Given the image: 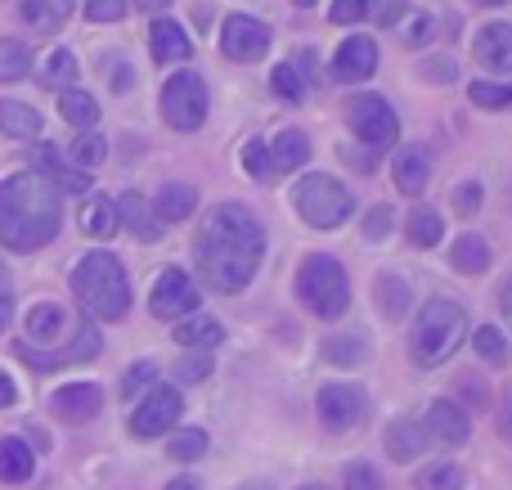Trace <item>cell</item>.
Here are the masks:
<instances>
[{"label": "cell", "instance_id": "603a6c76", "mask_svg": "<svg viewBox=\"0 0 512 490\" xmlns=\"http://www.w3.org/2000/svg\"><path fill=\"white\" fill-rule=\"evenodd\" d=\"M77 225H81L86 239H113V234L122 230V225H117V207L108 203V198H99V194H90L86 203H81Z\"/></svg>", "mask_w": 512, "mask_h": 490}, {"label": "cell", "instance_id": "7402d4cb", "mask_svg": "<svg viewBox=\"0 0 512 490\" xmlns=\"http://www.w3.org/2000/svg\"><path fill=\"white\" fill-rule=\"evenodd\" d=\"M113 207H117V225H126V230H131L140 243L158 239V216H153V207L144 203L140 194H122Z\"/></svg>", "mask_w": 512, "mask_h": 490}, {"label": "cell", "instance_id": "ac0fdd59", "mask_svg": "<svg viewBox=\"0 0 512 490\" xmlns=\"http://www.w3.org/2000/svg\"><path fill=\"white\" fill-rule=\"evenodd\" d=\"M149 50L158 63H185L189 54H194V45H189L185 27L162 14V18H153V27H149Z\"/></svg>", "mask_w": 512, "mask_h": 490}, {"label": "cell", "instance_id": "94428289", "mask_svg": "<svg viewBox=\"0 0 512 490\" xmlns=\"http://www.w3.org/2000/svg\"><path fill=\"white\" fill-rule=\"evenodd\" d=\"M239 490H274V486H270V482H261V477H256V482H243Z\"/></svg>", "mask_w": 512, "mask_h": 490}, {"label": "cell", "instance_id": "e575fe53", "mask_svg": "<svg viewBox=\"0 0 512 490\" xmlns=\"http://www.w3.org/2000/svg\"><path fill=\"white\" fill-rule=\"evenodd\" d=\"M72 167L77 171H95V167H104V158H108V140L104 135H95V131H86V135H77L72 140Z\"/></svg>", "mask_w": 512, "mask_h": 490}, {"label": "cell", "instance_id": "6f0895ef", "mask_svg": "<svg viewBox=\"0 0 512 490\" xmlns=\"http://www.w3.org/2000/svg\"><path fill=\"white\" fill-rule=\"evenodd\" d=\"M167 5H171V0H135V9H140V14H162Z\"/></svg>", "mask_w": 512, "mask_h": 490}, {"label": "cell", "instance_id": "d590c367", "mask_svg": "<svg viewBox=\"0 0 512 490\" xmlns=\"http://www.w3.org/2000/svg\"><path fill=\"white\" fill-rule=\"evenodd\" d=\"M167 455L176 459V464H194V459L207 455V432L203 428H180L176 437L167 441Z\"/></svg>", "mask_w": 512, "mask_h": 490}, {"label": "cell", "instance_id": "484cf974", "mask_svg": "<svg viewBox=\"0 0 512 490\" xmlns=\"http://www.w3.org/2000/svg\"><path fill=\"white\" fill-rule=\"evenodd\" d=\"M72 14V0H18V18L36 32H59Z\"/></svg>", "mask_w": 512, "mask_h": 490}, {"label": "cell", "instance_id": "4dcf8cb0", "mask_svg": "<svg viewBox=\"0 0 512 490\" xmlns=\"http://www.w3.org/2000/svg\"><path fill=\"white\" fill-rule=\"evenodd\" d=\"M364 356H369L364 333H328V338H324V360H328V365L355 369V365H364Z\"/></svg>", "mask_w": 512, "mask_h": 490}, {"label": "cell", "instance_id": "c3c4849f", "mask_svg": "<svg viewBox=\"0 0 512 490\" xmlns=\"http://www.w3.org/2000/svg\"><path fill=\"white\" fill-rule=\"evenodd\" d=\"M122 14H126V0H86L90 23H117Z\"/></svg>", "mask_w": 512, "mask_h": 490}, {"label": "cell", "instance_id": "f546056e", "mask_svg": "<svg viewBox=\"0 0 512 490\" xmlns=\"http://www.w3.org/2000/svg\"><path fill=\"white\" fill-rule=\"evenodd\" d=\"M59 113H63V122H68V126L95 131V122H99V99L86 95V90H77V86H63V90H59Z\"/></svg>", "mask_w": 512, "mask_h": 490}, {"label": "cell", "instance_id": "f907efd6", "mask_svg": "<svg viewBox=\"0 0 512 490\" xmlns=\"http://www.w3.org/2000/svg\"><path fill=\"white\" fill-rule=\"evenodd\" d=\"M364 9H369V0H333L328 18H333V23H360Z\"/></svg>", "mask_w": 512, "mask_h": 490}, {"label": "cell", "instance_id": "ee69618b", "mask_svg": "<svg viewBox=\"0 0 512 490\" xmlns=\"http://www.w3.org/2000/svg\"><path fill=\"white\" fill-rule=\"evenodd\" d=\"M243 167L252 171V180H270V149H265L261 140H248L243 144Z\"/></svg>", "mask_w": 512, "mask_h": 490}, {"label": "cell", "instance_id": "f35d334b", "mask_svg": "<svg viewBox=\"0 0 512 490\" xmlns=\"http://www.w3.org/2000/svg\"><path fill=\"white\" fill-rule=\"evenodd\" d=\"M418 490H463V468L459 464H427L418 473Z\"/></svg>", "mask_w": 512, "mask_h": 490}, {"label": "cell", "instance_id": "7c38bea8", "mask_svg": "<svg viewBox=\"0 0 512 490\" xmlns=\"http://www.w3.org/2000/svg\"><path fill=\"white\" fill-rule=\"evenodd\" d=\"M221 50H225V59H234V63H256L270 50V27L252 14H230L221 27Z\"/></svg>", "mask_w": 512, "mask_h": 490}, {"label": "cell", "instance_id": "60d3db41", "mask_svg": "<svg viewBox=\"0 0 512 490\" xmlns=\"http://www.w3.org/2000/svg\"><path fill=\"white\" fill-rule=\"evenodd\" d=\"M468 99L477 108H508L512 104V86H495V81H472Z\"/></svg>", "mask_w": 512, "mask_h": 490}, {"label": "cell", "instance_id": "bcb514c9", "mask_svg": "<svg viewBox=\"0 0 512 490\" xmlns=\"http://www.w3.org/2000/svg\"><path fill=\"white\" fill-rule=\"evenodd\" d=\"M158 383V365H149V360H140V365H131V374L122 378V396H140L144 387Z\"/></svg>", "mask_w": 512, "mask_h": 490}, {"label": "cell", "instance_id": "f1b7e54d", "mask_svg": "<svg viewBox=\"0 0 512 490\" xmlns=\"http://www.w3.org/2000/svg\"><path fill=\"white\" fill-rule=\"evenodd\" d=\"M306 158H310V140H306V131L288 126V131L274 135V144H270V167H274V171H297Z\"/></svg>", "mask_w": 512, "mask_h": 490}, {"label": "cell", "instance_id": "9c48e42d", "mask_svg": "<svg viewBox=\"0 0 512 490\" xmlns=\"http://www.w3.org/2000/svg\"><path fill=\"white\" fill-rule=\"evenodd\" d=\"M364 410H369V396L355 383H324L315 396V414L324 423V432H333V437H346V432L360 428Z\"/></svg>", "mask_w": 512, "mask_h": 490}, {"label": "cell", "instance_id": "7bdbcfd3", "mask_svg": "<svg viewBox=\"0 0 512 490\" xmlns=\"http://www.w3.org/2000/svg\"><path fill=\"white\" fill-rule=\"evenodd\" d=\"M176 369H180V383H207L216 365H212V356H207V351H189Z\"/></svg>", "mask_w": 512, "mask_h": 490}, {"label": "cell", "instance_id": "8d00e7d4", "mask_svg": "<svg viewBox=\"0 0 512 490\" xmlns=\"http://www.w3.org/2000/svg\"><path fill=\"white\" fill-rule=\"evenodd\" d=\"M472 347H477V356L486 360V365H508V342H504V333H499L495 324L472 329Z\"/></svg>", "mask_w": 512, "mask_h": 490}, {"label": "cell", "instance_id": "816d5d0a", "mask_svg": "<svg viewBox=\"0 0 512 490\" xmlns=\"http://www.w3.org/2000/svg\"><path fill=\"white\" fill-rule=\"evenodd\" d=\"M108 86H113L117 95H122V90H131V86H135V72H131V63H113V81H108Z\"/></svg>", "mask_w": 512, "mask_h": 490}, {"label": "cell", "instance_id": "1f68e13d", "mask_svg": "<svg viewBox=\"0 0 512 490\" xmlns=\"http://www.w3.org/2000/svg\"><path fill=\"white\" fill-rule=\"evenodd\" d=\"M450 266L459 270V275H481V270L490 266V243L477 239V234H463L450 248Z\"/></svg>", "mask_w": 512, "mask_h": 490}, {"label": "cell", "instance_id": "6125c7cd", "mask_svg": "<svg viewBox=\"0 0 512 490\" xmlns=\"http://www.w3.org/2000/svg\"><path fill=\"white\" fill-rule=\"evenodd\" d=\"M297 490H328V486H297Z\"/></svg>", "mask_w": 512, "mask_h": 490}, {"label": "cell", "instance_id": "680465c9", "mask_svg": "<svg viewBox=\"0 0 512 490\" xmlns=\"http://www.w3.org/2000/svg\"><path fill=\"white\" fill-rule=\"evenodd\" d=\"M9 315H14V297H9V293H0V333H5Z\"/></svg>", "mask_w": 512, "mask_h": 490}, {"label": "cell", "instance_id": "e0dca14e", "mask_svg": "<svg viewBox=\"0 0 512 490\" xmlns=\"http://www.w3.org/2000/svg\"><path fill=\"white\" fill-rule=\"evenodd\" d=\"M472 54L486 72H512V23H486L477 32Z\"/></svg>", "mask_w": 512, "mask_h": 490}, {"label": "cell", "instance_id": "681fc988", "mask_svg": "<svg viewBox=\"0 0 512 490\" xmlns=\"http://www.w3.org/2000/svg\"><path fill=\"white\" fill-rule=\"evenodd\" d=\"M481 198H486V189H481L477 180H463V185L454 189V207H459L463 216H472V212H477V207H481Z\"/></svg>", "mask_w": 512, "mask_h": 490}, {"label": "cell", "instance_id": "52a82bcc", "mask_svg": "<svg viewBox=\"0 0 512 490\" xmlns=\"http://www.w3.org/2000/svg\"><path fill=\"white\" fill-rule=\"evenodd\" d=\"M346 126H351V135L360 140L364 153L391 149V144H396V135H400L396 108H391L382 95H351V99H346Z\"/></svg>", "mask_w": 512, "mask_h": 490}, {"label": "cell", "instance_id": "6da1fadb", "mask_svg": "<svg viewBox=\"0 0 512 490\" xmlns=\"http://www.w3.org/2000/svg\"><path fill=\"white\" fill-rule=\"evenodd\" d=\"M194 257H198V275L207 279V288H216V293H243L265 257V230L252 216V207L221 203L216 212H207V221L198 225Z\"/></svg>", "mask_w": 512, "mask_h": 490}, {"label": "cell", "instance_id": "5bb4252c", "mask_svg": "<svg viewBox=\"0 0 512 490\" xmlns=\"http://www.w3.org/2000/svg\"><path fill=\"white\" fill-rule=\"evenodd\" d=\"M50 410H54V419L81 428V423H90L99 410H104V392H99L95 383H68L50 396Z\"/></svg>", "mask_w": 512, "mask_h": 490}, {"label": "cell", "instance_id": "d6986e66", "mask_svg": "<svg viewBox=\"0 0 512 490\" xmlns=\"http://www.w3.org/2000/svg\"><path fill=\"white\" fill-rule=\"evenodd\" d=\"M391 176H396V189L400 194H423L427 180H432V158H427V149H418V144H409V149L396 153V167H391Z\"/></svg>", "mask_w": 512, "mask_h": 490}, {"label": "cell", "instance_id": "4fadbf2b", "mask_svg": "<svg viewBox=\"0 0 512 490\" xmlns=\"http://www.w3.org/2000/svg\"><path fill=\"white\" fill-rule=\"evenodd\" d=\"M427 437H432V446H468L472 437V419L468 410H463L459 401H450V396H441V401H432V410H427Z\"/></svg>", "mask_w": 512, "mask_h": 490}, {"label": "cell", "instance_id": "4316f807", "mask_svg": "<svg viewBox=\"0 0 512 490\" xmlns=\"http://www.w3.org/2000/svg\"><path fill=\"white\" fill-rule=\"evenodd\" d=\"M176 342L185 351H212L225 342V324L212 320V315H189V320L176 329Z\"/></svg>", "mask_w": 512, "mask_h": 490}, {"label": "cell", "instance_id": "11a10c76", "mask_svg": "<svg viewBox=\"0 0 512 490\" xmlns=\"http://www.w3.org/2000/svg\"><path fill=\"white\" fill-rule=\"evenodd\" d=\"M423 77H454V59H436V63H427Z\"/></svg>", "mask_w": 512, "mask_h": 490}, {"label": "cell", "instance_id": "8992f818", "mask_svg": "<svg viewBox=\"0 0 512 490\" xmlns=\"http://www.w3.org/2000/svg\"><path fill=\"white\" fill-rule=\"evenodd\" d=\"M292 207H297V216L306 225H315V230H337L342 221H351L355 194L342 180L324 176V171H310V176H301L297 185H292Z\"/></svg>", "mask_w": 512, "mask_h": 490}, {"label": "cell", "instance_id": "44dd1931", "mask_svg": "<svg viewBox=\"0 0 512 490\" xmlns=\"http://www.w3.org/2000/svg\"><path fill=\"white\" fill-rule=\"evenodd\" d=\"M409 284L400 275H373V311L382 320H405L409 315Z\"/></svg>", "mask_w": 512, "mask_h": 490}, {"label": "cell", "instance_id": "91938a15", "mask_svg": "<svg viewBox=\"0 0 512 490\" xmlns=\"http://www.w3.org/2000/svg\"><path fill=\"white\" fill-rule=\"evenodd\" d=\"M167 490H203V486H198V477H176V482H167Z\"/></svg>", "mask_w": 512, "mask_h": 490}, {"label": "cell", "instance_id": "74e56055", "mask_svg": "<svg viewBox=\"0 0 512 490\" xmlns=\"http://www.w3.org/2000/svg\"><path fill=\"white\" fill-rule=\"evenodd\" d=\"M41 77H45V86H50V90L72 86V81H77V59H72V50H50Z\"/></svg>", "mask_w": 512, "mask_h": 490}, {"label": "cell", "instance_id": "9a60e30c", "mask_svg": "<svg viewBox=\"0 0 512 490\" xmlns=\"http://www.w3.org/2000/svg\"><path fill=\"white\" fill-rule=\"evenodd\" d=\"M373 68H378V45H373L369 36H346V41L337 45V54H333L337 81H364Z\"/></svg>", "mask_w": 512, "mask_h": 490}, {"label": "cell", "instance_id": "ffe728a7", "mask_svg": "<svg viewBox=\"0 0 512 490\" xmlns=\"http://www.w3.org/2000/svg\"><path fill=\"white\" fill-rule=\"evenodd\" d=\"M427 446H432V437H427V428L418 419H396L387 428V455L396 459V464H414Z\"/></svg>", "mask_w": 512, "mask_h": 490}, {"label": "cell", "instance_id": "f6af8a7d", "mask_svg": "<svg viewBox=\"0 0 512 490\" xmlns=\"http://www.w3.org/2000/svg\"><path fill=\"white\" fill-rule=\"evenodd\" d=\"M391 221H396V212H391L387 203H378L369 216H364V239L369 243H382L391 234Z\"/></svg>", "mask_w": 512, "mask_h": 490}, {"label": "cell", "instance_id": "7dc6e473", "mask_svg": "<svg viewBox=\"0 0 512 490\" xmlns=\"http://www.w3.org/2000/svg\"><path fill=\"white\" fill-rule=\"evenodd\" d=\"M409 9V0H369V9H364V18H373L378 27H391L400 23V14Z\"/></svg>", "mask_w": 512, "mask_h": 490}, {"label": "cell", "instance_id": "7a4b0ae2", "mask_svg": "<svg viewBox=\"0 0 512 490\" xmlns=\"http://www.w3.org/2000/svg\"><path fill=\"white\" fill-rule=\"evenodd\" d=\"M59 189L41 171H14L0 180V248L36 252L59 234Z\"/></svg>", "mask_w": 512, "mask_h": 490}, {"label": "cell", "instance_id": "d6a6232c", "mask_svg": "<svg viewBox=\"0 0 512 490\" xmlns=\"http://www.w3.org/2000/svg\"><path fill=\"white\" fill-rule=\"evenodd\" d=\"M405 234H409V243H414V248H436V243H441V234H445L441 212H432V207H414V212H409V221H405Z\"/></svg>", "mask_w": 512, "mask_h": 490}, {"label": "cell", "instance_id": "db71d44e", "mask_svg": "<svg viewBox=\"0 0 512 490\" xmlns=\"http://www.w3.org/2000/svg\"><path fill=\"white\" fill-rule=\"evenodd\" d=\"M14 401H18V387H14V378H9L5 369H0V410H9Z\"/></svg>", "mask_w": 512, "mask_h": 490}, {"label": "cell", "instance_id": "5b68a950", "mask_svg": "<svg viewBox=\"0 0 512 490\" xmlns=\"http://www.w3.org/2000/svg\"><path fill=\"white\" fill-rule=\"evenodd\" d=\"M297 302L315 320H342L351 306V279H346L342 261L328 252H310L297 266Z\"/></svg>", "mask_w": 512, "mask_h": 490}, {"label": "cell", "instance_id": "b9f144b4", "mask_svg": "<svg viewBox=\"0 0 512 490\" xmlns=\"http://www.w3.org/2000/svg\"><path fill=\"white\" fill-rule=\"evenodd\" d=\"M342 486H346V490H382V477H378V468H373V464L355 459V464H346Z\"/></svg>", "mask_w": 512, "mask_h": 490}, {"label": "cell", "instance_id": "9f6ffc18", "mask_svg": "<svg viewBox=\"0 0 512 490\" xmlns=\"http://www.w3.org/2000/svg\"><path fill=\"white\" fill-rule=\"evenodd\" d=\"M499 306H504V320L512 324V279H504V288H499Z\"/></svg>", "mask_w": 512, "mask_h": 490}, {"label": "cell", "instance_id": "ba28073f", "mask_svg": "<svg viewBox=\"0 0 512 490\" xmlns=\"http://www.w3.org/2000/svg\"><path fill=\"white\" fill-rule=\"evenodd\" d=\"M207 81L198 72H176V77L162 86V117L176 131H198L207 122Z\"/></svg>", "mask_w": 512, "mask_h": 490}, {"label": "cell", "instance_id": "be15d7a7", "mask_svg": "<svg viewBox=\"0 0 512 490\" xmlns=\"http://www.w3.org/2000/svg\"><path fill=\"white\" fill-rule=\"evenodd\" d=\"M292 5H315V0H292Z\"/></svg>", "mask_w": 512, "mask_h": 490}, {"label": "cell", "instance_id": "83f0119b", "mask_svg": "<svg viewBox=\"0 0 512 490\" xmlns=\"http://www.w3.org/2000/svg\"><path fill=\"white\" fill-rule=\"evenodd\" d=\"M32 446H27L23 437H0V482L18 486L32 477Z\"/></svg>", "mask_w": 512, "mask_h": 490}, {"label": "cell", "instance_id": "3957f363", "mask_svg": "<svg viewBox=\"0 0 512 490\" xmlns=\"http://www.w3.org/2000/svg\"><path fill=\"white\" fill-rule=\"evenodd\" d=\"M72 297L81 302V311L104 324L126 320V311H131L126 266L113 252H86V257H77V266H72Z\"/></svg>", "mask_w": 512, "mask_h": 490}, {"label": "cell", "instance_id": "ab89813d", "mask_svg": "<svg viewBox=\"0 0 512 490\" xmlns=\"http://www.w3.org/2000/svg\"><path fill=\"white\" fill-rule=\"evenodd\" d=\"M270 86H274V95L288 99V104H301V99H306V81H301L297 63H279V68L270 72Z\"/></svg>", "mask_w": 512, "mask_h": 490}, {"label": "cell", "instance_id": "836d02e7", "mask_svg": "<svg viewBox=\"0 0 512 490\" xmlns=\"http://www.w3.org/2000/svg\"><path fill=\"white\" fill-rule=\"evenodd\" d=\"M32 72V50L14 36H0V81H23Z\"/></svg>", "mask_w": 512, "mask_h": 490}, {"label": "cell", "instance_id": "cb8c5ba5", "mask_svg": "<svg viewBox=\"0 0 512 490\" xmlns=\"http://www.w3.org/2000/svg\"><path fill=\"white\" fill-rule=\"evenodd\" d=\"M194 207H198V189L194 185H162L158 198H153V216H158V225L185 221Z\"/></svg>", "mask_w": 512, "mask_h": 490}, {"label": "cell", "instance_id": "e7e4bbea", "mask_svg": "<svg viewBox=\"0 0 512 490\" xmlns=\"http://www.w3.org/2000/svg\"><path fill=\"white\" fill-rule=\"evenodd\" d=\"M0 279H5V261H0Z\"/></svg>", "mask_w": 512, "mask_h": 490}, {"label": "cell", "instance_id": "8fae6325", "mask_svg": "<svg viewBox=\"0 0 512 490\" xmlns=\"http://www.w3.org/2000/svg\"><path fill=\"white\" fill-rule=\"evenodd\" d=\"M149 311L158 320H185V315L198 311V288L185 270H162L153 279V297H149Z\"/></svg>", "mask_w": 512, "mask_h": 490}, {"label": "cell", "instance_id": "30bf717a", "mask_svg": "<svg viewBox=\"0 0 512 490\" xmlns=\"http://www.w3.org/2000/svg\"><path fill=\"white\" fill-rule=\"evenodd\" d=\"M180 410H185V401H180V392L171 383L144 387V401L135 405V414H131V432L140 441L162 437V432H171L180 423Z\"/></svg>", "mask_w": 512, "mask_h": 490}, {"label": "cell", "instance_id": "277c9868", "mask_svg": "<svg viewBox=\"0 0 512 490\" xmlns=\"http://www.w3.org/2000/svg\"><path fill=\"white\" fill-rule=\"evenodd\" d=\"M463 338H468L463 306L450 302V297H427L414 320V333H409V360L418 369H436L463 347Z\"/></svg>", "mask_w": 512, "mask_h": 490}, {"label": "cell", "instance_id": "d4e9b609", "mask_svg": "<svg viewBox=\"0 0 512 490\" xmlns=\"http://www.w3.org/2000/svg\"><path fill=\"white\" fill-rule=\"evenodd\" d=\"M0 131L9 140H36L41 135V113L23 99H0Z\"/></svg>", "mask_w": 512, "mask_h": 490}, {"label": "cell", "instance_id": "f5cc1de1", "mask_svg": "<svg viewBox=\"0 0 512 490\" xmlns=\"http://www.w3.org/2000/svg\"><path fill=\"white\" fill-rule=\"evenodd\" d=\"M499 432H504V441H512V387L504 392V405H499Z\"/></svg>", "mask_w": 512, "mask_h": 490}, {"label": "cell", "instance_id": "2e32d148", "mask_svg": "<svg viewBox=\"0 0 512 490\" xmlns=\"http://www.w3.org/2000/svg\"><path fill=\"white\" fill-rule=\"evenodd\" d=\"M32 171H41L54 189H68V194H86V189H90L86 171L68 167V162H63V153L54 149V144H36V149H32Z\"/></svg>", "mask_w": 512, "mask_h": 490}]
</instances>
